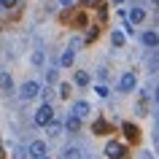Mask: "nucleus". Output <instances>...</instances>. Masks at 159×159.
Returning <instances> with one entry per match:
<instances>
[{
    "instance_id": "nucleus-1",
    "label": "nucleus",
    "mask_w": 159,
    "mask_h": 159,
    "mask_svg": "<svg viewBox=\"0 0 159 159\" xmlns=\"http://www.w3.org/2000/svg\"><path fill=\"white\" fill-rule=\"evenodd\" d=\"M51 121H54V108L46 102V105H41V108L35 111V124L38 127H49Z\"/></svg>"
},
{
    "instance_id": "nucleus-2",
    "label": "nucleus",
    "mask_w": 159,
    "mask_h": 159,
    "mask_svg": "<svg viewBox=\"0 0 159 159\" xmlns=\"http://www.w3.org/2000/svg\"><path fill=\"white\" fill-rule=\"evenodd\" d=\"M38 94H41V84H38V81H25L22 89H19V97H22V100H33Z\"/></svg>"
},
{
    "instance_id": "nucleus-3",
    "label": "nucleus",
    "mask_w": 159,
    "mask_h": 159,
    "mask_svg": "<svg viewBox=\"0 0 159 159\" xmlns=\"http://www.w3.org/2000/svg\"><path fill=\"white\" fill-rule=\"evenodd\" d=\"M135 84H138V78H135V73H124L121 78H119V89L121 92H132Z\"/></svg>"
},
{
    "instance_id": "nucleus-4",
    "label": "nucleus",
    "mask_w": 159,
    "mask_h": 159,
    "mask_svg": "<svg viewBox=\"0 0 159 159\" xmlns=\"http://www.w3.org/2000/svg\"><path fill=\"white\" fill-rule=\"evenodd\" d=\"M46 151H49V148H46V143H43V140H33V143H30V157H33V159H43V157H46Z\"/></svg>"
},
{
    "instance_id": "nucleus-5",
    "label": "nucleus",
    "mask_w": 159,
    "mask_h": 159,
    "mask_svg": "<svg viewBox=\"0 0 159 159\" xmlns=\"http://www.w3.org/2000/svg\"><path fill=\"white\" fill-rule=\"evenodd\" d=\"M105 154H108L111 159H124V146H121V143H108V146H105Z\"/></svg>"
},
{
    "instance_id": "nucleus-6",
    "label": "nucleus",
    "mask_w": 159,
    "mask_h": 159,
    "mask_svg": "<svg viewBox=\"0 0 159 159\" xmlns=\"http://www.w3.org/2000/svg\"><path fill=\"white\" fill-rule=\"evenodd\" d=\"M73 59H75V46H67L65 54H62V59H59V67H70Z\"/></svg>"
},
{
    "instance_id": "nucleus-7",
    "label": "nucleus",
    "mask_w": 159,
    "mask_h": 159,
    "mask_svg": "<svg viewBox=\"0 0 159 159\" xmlns=\"http://www.w3.org/2000/svg\"><path fill=\"white\" fill-rule=\"evenodd\" d=\"M140 41H143V46L157 49V46H159V35H157V33H143V35H140Z\"/></svg>"
},
{
    "instance_id": "nucleus-8",
    "label": "nucleus",
    "mask_w": 159,
    "mask_h": 159,
    "mask_svg": "<svg viewBox=\"0 0 159 159\" xmlns=\"http://www.w3.org/2000/svg\"><path fill=\"white\" fill-rule=\"evenodd\" d=\"M43 62H46V54H43L41 49H35L33 54H30V65L33 67H43Z\"/></svg>"
},
{
    "instance_id": "nucleus-9",
    "label": "nucleus",
    "mask_w": 159,
    "mask_h": 159,
    "mask_svg": "<svg viewBox=\"0 0 159 159\" xmlns=\"http://www.w3.org/2000/svg\"><path fill=\"white\" fill-rule=\"evenodd\" d=\"M73 113L78 119H84L86 113H89V102H84V100H78V102H73Z\"/></svg>"
},
{
    "instance_id": "nucleus-10",
    "label": "nucleus",
    "mask_w": 159,
    "mask_h": 159,
    "mask_svg": "<svg viewBox=\"0 0 159 159\" xmlns=\"http://www.w3.org/2000/svg\"><path fill=\"white\" fill-rule=\"evenodd\" d=\"M65 127L70 129V132H75V129L81 127V119H78V116L73 113V111H70V113H67V121H65Z\"/></svg>"
},
{
    "instance_id": "nucleus-11",
    "label": "nucleus",
    "mask_w": 159,
    "mask_h": 159,
    "mask_svg": "<svg viewBox=\"0 0 159 159\" xmlns=\"http://www.w3.org/2000/svg\"><path fill=\"white\" fill-rule=\"evenodd\" d=\"M62 159H84V157L75 146H67V148H62Z\"/></svg>"
},
{
    "instance_id": "nucleus-12",
    "label": "nucleus",
    "mask_w": 159,
    "mask_h": 159,
    "mask_svg": "<svg viewBox=\"0 0 159 159\" xmlns=\"http://www.w3.org/2000/svg\"><path fill=\"white\" fill-rule=\"evenodd\" d=\"M143 19H146V11H143V8H132V11H129V22L138 25V22H143Z\"/></svg>"
},
{
    "instance_id": "nucleus-13",
    "label": "nucleus",
    "mask_w": 159,
    "mask_h": 159,
    "mask_svg": "<svg viewBox=\"0 0 159 159\" xmlns=\"http://www.w3.org/2000/svg\"><path fill=\"white\" fill-rule=\"evenodd\" d=\"M0 89H6V92H11V89H14V81H11V75H8V73L0 75Z\"/></svg>"
},
{
    "instance_id": "nucleus-14",
    "label": "nucleus",
    "mask_w": 159,
    "mask_h": 159,
    "mask_svg": "<svg viewBox=\"0 0 159 159\" xmlns=\"http://www.w3.org/2000/svg\"><path fill=\"white\" fill-rule=\"evenodd\" d=\"M75 84H78V86H86V84H89V73L78 70V73H75Z\"/></svg>"
},
{
    "instance_id": "nucleus-15",
    "label": "nucleus",
    "mask_w": 159,
    "mask_h": 159,
    "mask_svg": "<svg viewBox=\"0 0 159 159\" xmlns=\"http://www.w3.org/2000/svg\"><path fill=\"white\" fill-rule=\"evenodd\" d=\"M111 41H113V46H124V33H121V30H116V33L111 35Z\"/></svg>"
},
{
    "instance_id": "nucleus-16",
    "label": "nucleus",
    "mask_w": 159,
    "mask_h": 159,
    "mask_svg": "<svg viewBox=\"0 0 159 159\" xmlns=\"http://www.w3.org/2000/svg\"><path fill=\"white\" fill-rule=\"evenodd\" d=\"M46 132H49V135H51V138H57V135H59V132H62V127H59V124H57V121H51V124H49V127H46Z\"/></svg>"
},
{
    "instance_id": "nucleus-17",
    "label": "nucleus",
    "mask_w": 159,
    "mask_h": 159,
    "mask_svg": "<svg viewBox=\"0 0 159 159\" xmlns=\"http://www.w3.org/2000/svg\"><path fill=\"white\" fill-rule=\"evenodd\" d=\"M16 6H19V0H0V8H6V11L16 8Z\"/></svg>"
},
{
    "instance_id": "nucleus-18",
    "label": "nucleus",
    "mask_w": 159,
    "mask_h": 159,
    "mask_svg": "<svg viewBox=\"0 0 159 159\" xmlns=\"http://www.w3.org/2000/svg\"><path fill=\"white\" fill-rule=\"evenodd\" d=\"M94 132H108V127H105V121H97V124H94Z\"/></svg>"
},
{
    "instance_id": "nucleus-19",
    "label": "nucleus",
    "mask_w": 159,
    "mask_h": 159,
    "mask_svg": "<svg viewBox=\"0 0 159 159\" xmlns=\"http://www.w3.org/2000/svg\"><path fill=\"white\" fill-rule=\"evenodd\" d=\"M94 89H97V94H100V97H105V94H108V86H102V84H97Z\"/></svg>"
},
{
    "instance_id": "nucleus-20",
    "label": "nucleus",
    "mask_w": 159,
    "mask_h": 159,
    "mask_svg": "<svg viewBox=\"0 0 159 159\" xmlns=\"http://www.w3.org/2000/svg\"><path fill=\"white\" fill-rule=\"evenodd\" d=\"M124 132H127V138H135V127L132 124H124Z\"/></svg>"
},
{
    "instance_id": "nucleus-21",
    "label": "nucleus",
    "mask_w": 159,
    "mask_h": 159,
    "mask_svg": "<svg viewBox=\"0 0 159 159\" xmlns=\"http://www.w3.org/2000/svg\"><path fill=\"white\" fill-rule=\"evenodd\" d=\"M59 94H62V97H67V94H70V84H62V89H59Z\"/></svg>"
},
{
    "instance_id": "nucleus-22",
    "label": "nucleus",
    "mask_w": 159,
    "mask_h": 159,
    "mask_svg": "<svg viewBox=\"0 0 159 159\" xmlns=\"http://www.w3.org/2000/svg\"><path fill=\"white\" fill-rule=\"evenodd\" d=\"M57 3H59V6H62V8H70V6H73L75 0H57Z\"/></svg>"
},
{
    "instance_id": "nucleus-23",
    "label": "nucleus",
    "mask_w": 159,
    "mask_h": 159,
    "mask_svg": "<svg viewBox=\"0 0 159 159\" xmlns=\"http://www.w3.org/2000/svg\"><path fill=\"white\" fill-rule=\"evenodd\" d=\"M154 100L159 102V86H157V89H154Z\"/></svg>"
},
{
    "instance_id": "nucleus-24",
    "label": "nucleus",
    "mask_w": 159,
    "mask_h": 159,
    "mask_svg": "<svg viewBox=\"0 0 159 159\" xmlns=\"http://www.w3.org/2000/svg\"><path fill=\"white\" fill-rule=\"evenodd\" d=\"M113 3H121V0H113Z\"/></svg>"
},
{
    "instance_id": "nucleus-25",
    "label": "nucleus",
    "mask_w": 159,
    "mask_h": 159,
    "mask_svg": "<svg viewBox=\"0 0 159 159\" xmlns=\"http://www.w3.org/2000/svg\"><path fill=\"white\" fill-rule=\"evenodd\" d=\"M157 6H159V0H157Z\"/></svg>"
},
{
    "instance_id": "nucleus-26",
    "label": "nucleus",
    "mask_w": 159,
    "mask_h": 159,
    "mask_svg": "<svg viewBox=\"0 0 159 159\" xmlns=\"http://www.w3.org/2000/svg\"><path fill=\"white\" fill-rule=\"evenodd\" d=\"M43 159H46V157H43Z\"/></svg>"
}]
</instances>
